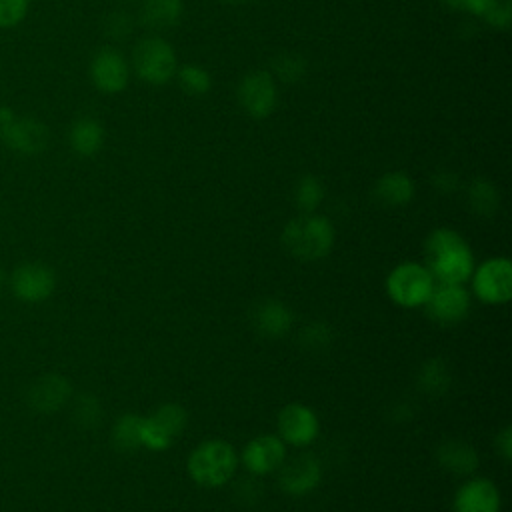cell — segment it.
Wrapping results in <instances>:
<instances>
[{
  "label": "cell",
  "instance_id": "obj_25",
  "mask_svg": "<svg viewBox=\"0 0 512 512\" xmlns=\"http://www.w3.org/2000/svg\"><path fill=\"white\" fill-rule=\"evenodd\" d=\"M468 204L478 216H494L500 206V192L490 180L474 178L468 186Z\"/></svg>",
  "mask_w": 512,
  "mask_h": 512
},
{
  "label": "cell",
  "instance_id": "obj_5",
  "mask_svg": "<svg viewBox=\"0 0 512 512\" xmlns=\"http://www.w3.org/2000/svg\"><path fill=\"white\" fill-rule=\"evenodd\" d=\"M132 64L138 76L148 84H166L178 70L176 52L160 36H148L140 40L132 54Z\"/></svg>",
  "mask_w": 512,
  "mask_h": 512
},
{
  "label": "cell",
  "instance_id": "obj_36",
  "mask_svg": "<svg viewBox=\"0 0 512 512\" xmlns=\"http://www.w3.org/2000/svg\"><path fill=\"white\" fill-rule=\"evenodd\" d=\"M442 4H446V6H450V8H458V10H464V2L466 0H440Z\"/></svg>",
  "mask_w": 512,
  "mask_h": 512
},
{
  "label": "cell",
  "instance_id": "obj_15",
  "mask_svg": "<svg viewBox=\"0 0 512 512\" xmlns=\"http://www.w3.org/2000/svg\"><path fill=\"white\" fill-rule=\"evenodd\" d=\"M72 398V384L66 376L50 372L38 376L26 390V402L34 412L52 414L66 406Z\"/></svg>",
  "mask_w": 512,
  "mask_h": 512
},
{
  "label": "cell",
  "instance_id": "obj_33",
  "mask_svg": "<svg viewBox=\"0 0 512 512\" xmlns=\"http://www.w3.org/2000/svg\"><path fill=\"white\" fill-rule=\"evenodd\" d=\"M494 448L496 452L502 456V460L510 462L512 458V428L510 426H504L496 438H494Z\"/></svg>",
  "mask_w": 512,
  "mask_h": 512
},
{
  "label": "cell",
  "instance_id": "obj_18",
  "mask_svg": "<svg viewBox=\"0 0 512 512\" xmlns=\"http://www.w3.org/2000/svg\"><path fill=\"white\" fill-rule=\"evenodd\" d=\"M294 324V314L288 304L276 298L260 300L252 310V326L258 334L266 338H282L290 332Z\"/></svg>",
  "mask_w": 512,
  "mask_h": 512
},
{
  "label": "cell",
  "instance_id": "obj_11",
  "mask_svg": "<svg viewBox=\"0 0 512 512\" xmlns=\"http://www.w3.org/2000/svg\"><path fill=\"white\" fill-rule=\"evenodd\" d=\"M426 314L442 326L458 324L468 316L470 294L464 284H434L426 304Z\"/></svg>",
  "mask_w": 512,
  "mask_h": 512
},
{
  "label": "cell",
  "instance_id": "obj_17",
  "mask_svg": "<svg viewBox=\"0 0 512 512\" xmlns=\"http://www.w3.org/2000/svg\"><path fill=\"white\" fill-rule=\"evenodd\" d=\"M90 78L102 92H122L128 84V64L118 50L100 48L90 62Z\"/></svg>",
  "mask_w": 512,
  "mask_h": 512
},
{
  "label": "cell",
  "instance_id": "obj_1",
  "mask_svg": "<svg viewBox=\"0 0 512 512\" xmlns=\"http://www.w3.org/2000/svg\"><path fill=\"white\" fill-rule=\"evenodd\" d=\"M426 268L438 284H464L474 270L468 242L452 228H436L424 242Z\"/></svg>",
  "mask_w": 512,
  "mask_h": 512
},
{
  "label": "cell",
  "instance_id": "obj_39",
  "mask_svg": "<svg viewBox=\"0 0 512 512\" xmlns=\"http://www.w3.org/2000/svg\"><path fill=\"white\" fill-rule=\"evenodd\" d=\"M122 2H132V0H122Z\"/></svg>",
  "mask_w": 512,
  "mask_h": 512
},
{
  "label": "cell",
  "instance_id": "obj_13",
  "mask_svg": "<svg viewBox=\"0 0 512 512\" xmlns=\"http://www.w3.org/2000/svg\"><path fill=\"white\" fill-rule=\"evenodd\" d=\"M0 138L6 148L18 154H38L48 146V128L44 122L36 118H16L12 116L8 122L0 124Z\"/></svg>",
  "mask_w": 512,
  "mask_h": 512
},
{
  "label": "cell",
  "instance_id": "obj_16",
  "mask_svg": "<svg viewBox=\"0 0 512 512\" xmlns=\"http://www.w3.org/2000/svg\"><path fill=\"white\" fill-rule=\"evenodd\" d=\"M502 496L498 486L482 476H468L456 490L452 512H500Z\"/></svg>",
  "mask_w": 512,
  "mask_h": 512
},
{
  "label": "cell",
  "instance_id": "obj_7",
  "mask_svg": "<svg viewBox=\"0 0 512 512\" xmlns=\"http://www.w3.org/2000/svg\"><path fill=\"white\" fill-rule=\"evenodd\" d=\"M186 428V412L176 402L160 404L142 418V446L154 452L168 450Z\"/></svg>",
  "mask_w": 512,
  "mask_h": 512
},
{
  "label": "cell",
  "instance_id": "obj_19",
  "mask_svg": "<svg viewBox=\"0 0 512 512\" xmlns=\"http://www.w3.org/2000/svg\"><path fill=\"white\" fill-rule=\"evenodd\" d=\"M434 458L442 470L456 476H474V472L480 466V456L474 450V446L458 438L440 442L434 452Z\"/></svg>",
  "mask_w": 512,
  "mask_h": 512
},
{
  "label": "cell",
  "instance_id": "obj_10",
  "mask_svg": "<svg viewBox=\"0 0 512 512\" xmlns=\"http://www.w3.org/2000/svg\"><path fill=\"white\" fill-rule=\"evenodd\" d=\"M238 100L248 116L258 120L268 118L274 112L278 102V90L272 74L266 70L248 72L240 80Z\"/></svg>",
  "mask_w": 512,
  "mask_h": 512
},
{
  "label": "cell",
  "instance_id": "obj_32",
  "mask_svg": "<svg viewBox=\"0 0 512 512\" xmlns=\"http://www.w3.org/2000/svg\"><path fill=\"white\" fill-rule=\"evenodd\" d=\"M30 0H0V28L20 24L28 12Z\"/></svg>",
  "mask_w": 512,
  "mask_h": 512
},
{
  "label": "cell",
  "instance_id": "obj_4",
  "mask_svg": "<svg viewBox=\"0 0 512 512\" xmlns=\"http://www.w3.org/2000/svg\"><path fill=\"white\" fill-rule=\"evenodd\" d=\"M434 284L430 270L416 262H400L386 276V292L402 308L424 306Z\"/></svg>",
  "mask_w": 512,
  "mask_h": 512
},
{
  "label": "cell",
  "instance_id": "obj_26",
  "mask_svg": "<svg viewBox=\"0 0 512 512\" xmlns=\"http://www.w3.org/2000/svg\"><path fill=\"white\" fill-rule=\"evenodd\" d=\"M322 200H324V184L316 176L306 174L296 182L294 202L302 214L316 212V208L322 204Z\"/></svg>",
  "mask_w": 512,
  "mask_h": 512
},
{
  "label": "cell",
  "instance_id": "obj_28",
  "mask_svg": "<svg viewBox=\"0 0 512 512\" xmlns=\"http://www.w3.org/2000/svg\"><path fill=\"white\" fill-rule=\"evenodd\" d=\"M306 68H308L306 58L296 52H282V54L274 56V60H272L274 76L288 84L302 80V76L306 74Z\"/></svg>",
  "mask_w": 512,
  "mask_h": 512
},
{
  "label": "cell",
  "instance_id": "obj_37",
  "mask_svg": "<svg viewBox=\"0 0 512 512\" xmlns=\"http://www.w3.org/2000/svg\"><path fill=\"white\" fill-rule=\"evenodd\" d=\"M6 282V272H4V268L0 266V286Z\"/></svg>",
  "mask_w": 512,
  "mask_h": 512
},
{
  "label": "cell",
  "instance_id": "obj_3",
  "mask_svg": "<svg viewBox=\"0 0 512 512\" xmlns=\"http://www.w3.org/2000/svg\"><path fill=\"white\" fill-rule=\"evenodd\" d=\"M240 456L232 444L220 438L200 442L186 460L190 478L204 488H220L236 474Z\"/></svg>",
  "mask_w": 512,
  "mask_h": 512
},
{
  "label": "cell",
  "instance_id": "obj_23",
  "mask_svg": "<svg viewBox=\"0 0 512 512\" xmlns=\"http://www.w3.org/2000/svg\"><path fill=\"white\" fill-rule=\"evenodd\" d=\"M416 380L422 392L430 396H442L450 388L452 372H450V366L444 362V358H428L420 366Z\"/></svg>",
  "mask_w": 512,
  "mask_h": 512
},
{
  "label": "cell",
  "instance_id": "obj_9",
  "mask_svg": "<svg viewBox=\"0 0 512 512\" xmlns=\"http://www.w3.org/2000/svg\"><path fill=\"white\" fill-rule=\"evenodd\" d=\"M276 422L278 436L286 446H308L318 438L320 432V420L316 412L302 402H290L282 406Z\"/></svg>",
  "mask_w": 512,
  "mask_h": 512
},
{
  "label": "cell",
  "instance_id": "obj_27",
  "mask_svg": "<svg viewBox=\"0 0 512 512\" xmlns=\"http://www.w3.org/2000/svg\"><path fill=\"white\" fill-rule=\"evenodd\" d=\"M72 418L80 428H96L102 422L100 400L90 392L78 394L72 404Z\"/></svg>",
  "mask_w": 512,
  "mask_h": 512
},
{
  "label": "cell",
  "instance_id": "obj_31",
  "mask_svg": "<svg viewBox=\"0 0 512 512\" xmlns=\"http://www.w3.org/2000/svg\"><path fill=\"white\" fill-rule=\"evenodd\" d=\"M482 18L498 30H506L512 22V4H510V0H492L490 6L486 8V12L482 14Z\"/></svg>",
  "mask_w": 512,
  "mask_h": 512
},
{
  "label": "cell",
  "instance_id": "obj_24",
  "mask_svg": "<svg viewBox=\"0 0 512 512\" xmlns=\"http://www.w3.org/2000/svg\"><path fill=\"white\" fill-rule=\"evenodd\" d=\"M142 418L140 414H122L110 432V440L120 452H134L142 446Z\"/></svg>",
  "mask_w": 512,
  "mask_h": 512
},
{
  "label": "cell",
  "instance_id": "obj_22",
  "mask_svg": "<svg viewBox=\"0 0 512 512\" xmlns=\"http://www.w3.org/2000/svg\"><path fill=\"white\" fill-rule=\"evenodd\" d=\"M182 12V0H144L140 8L142 22L152 30L176 26L182 18Z\"/></svg>",
  "mask_w": 512,
  "mask_h": 512
},
{
  "label": "cell",
  "instance_id": "obj_35",
  "mask_svg": "<svg viewBox=\"0 0 512 512\" xmlns=\"http://www.w3.org/2000/svg\"><path fill=\"white\" fill-rule=\"evenodd\" d=\"M110 26H108V34L110 36H124L126 32H130V20L126 18V14H110Z\"/></svg>",
  "mask_w": 512,
  "mask_h": 512
},
{
  "label": "cell",
  "instance_id": "obj_30",
  "mask_svg": "<svg viewBox=\"0 0 512 512\" xmlns=\"http://www.w3.org/2000/svg\"><path fill=\"white\" fill-rule=\"evenodd\" d=\"M298 342L302 344L304 350L322 352L332 342V330H330V326L326 322L312 320L306 326H302V330L298 334Z\"/></svg>",
  "mask_w": 512,
  "mask_h": 512
},
{
  "label": "cell",
  "instance_id": "obj_38",
  "mask_svg": "<svg viewBox=\"0 0 512 512\" xmlns=\"http://www.w3.org/2000/svg\"><path fill=\"white\" fill-rule=\"evenodd\" d=\"M228 4H246V2H252V0H224Z\"/></svg>",
  "mask_w": 512,
  "mask_h": 512
},
{
  "label": "cell",
  "instance_id": "obj_8",
  "mask_svg": "<svg viewBox=\"0 0 512 512\" xmlns=\"http://www.w3.org/2000/svg\"><path fill=\"white\" fill-rule=\"evenodd\" d=\"M12 294L26 304H38L52 296L56 288V274L42 262H22L8 278Z\"/></svg>",
  "mask_w": 512,
  "mask_h": 512
},
{
  "label": "cell",
  "instance_id": "obj_6",
  "mask_svg": "<svg viewBox=\"0 0 512 512\" xmlns=\"http://www.w3.org/2000/svg\"><path fill=\"white\" fill-rule=\"evenodd\" d=\"M472 290L484 304H506L512 298V262L506 256H492L472 270Z\"/></svg>",
  "mask_w": 512,
  "mask_h": 512
},
{
  "label": "cell",
  "instance_id": "obj_29",
  "mask_svg": "<svg viewBox=\"0 0 512 512\" xmlns=\"http://www.w3.org/2000/svg\"><path fill=\"white\" fill-rule=\"evenodd\" d=\"M176 74H178V82H180L182 90L188 92L190 96H202L212 86V78L202 66L186 64L180 70H176Z\"/></svg>",
  "mask_w": 512,
  "mask_h": 512
},
{
  "label": "cell",
  "instance_id": "obj_21",
  "mask_svg": "<svg viewBox=\"0 0 512 512\" xmlns=\"http://www.w3.org/2000/svg\"><path fill=\"white\" fill-rule=\"evenodd\" d=\"M70 146L80 156H94L104 144V128L96 118L82 116L70 126Z\"/></svg>",
  "mask_w": 512,
  "mask_h": 512
},
{
  "label": "cell",
  "instance_id": "obj_20",
  "mask_svg": "<svg viewBox=\"0 0 512 512\" xmlns=\"http://www.w3.org/2000/svg\"><path fill=\"white\" fill-rule=\"evenodd\" d=\"M374 196L386 206H406L414 196V182L406 172H386L376 180Z\"/></svg>",
  "mask_w": 512,
  "mask_h": 512
},
{
  "label": "cell",
  "instance_id": "obj_14",
  "mask_svg": "<svg viewBox=\"0 0 512 512\" xmlns=\"http://www.w3.org/2000/svg\"><path fill=\"white\" fill-rule=\"evenodd\" d=\"M244 468L254 476H264L276 472L286 460V444L278 434L254 436L240 454Z\"/></svg>",
  "mask_w": 512,
  "mask_h": 512
},
{
  "label": "cell",
  "instance_id": "obj_34",
  "mask_svg": "<svg viewBox=\"0 0 512 512\" xmlns=\"http://www.w3.org/2000/svg\"><path fill=\"white\" fill-rule=\"evenodd\" d=\"M432 184H434V186H436L440 192L448 194V192H454V190H456V186H458V176H456L454 172L442 170V172L434 174V178H432Z\"/></svg>",
  "mask_w": 512,
  "mask_h": 512
},
{
  "label": "cell",
  "instance_id": "obj_12",
  "mask_svg": "<svg viewBox=\"0 0 512 512\" xmlns=\"http://www.w3.org/2000/svg\"><path fill=\"white\" fill-rule=\"evenodd\" d=\"M276 472L280 490L290 496H306L322 480L320 460L312 454H296L286 458Z\"/></svg>",
  "mask_w": 512,
  "mask_h": 512
},
{
  "label": "cell",
  "instance_id": "obj_2",
  "mask_svg": "<svg viewBox=\"0 0 512 512\" xmlns=\"http://www.w3.org/2000/svg\"><path fill=\"white\" fill-rule=\"evenodd\" d=\"M334 238L336 232L332 222L316 212H300L282 228V246L302 262H316L328 256L334 246Z\"/></svg>",
  "mask_w": 512,
  "mask_h": 512
}]
</instances>
